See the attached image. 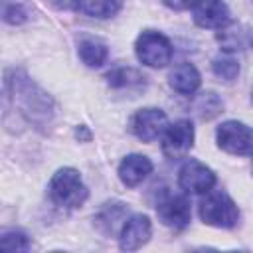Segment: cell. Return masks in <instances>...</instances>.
<instances>
[{
  "mask_svg": "<svg viewBox=\"0 0 253 253\" xmlns=\"http://www.w3.org/2000/svg\"><path fill=\"white\" fill-rule=\"evenodd\" d=\"M4 89H6V99L14 103V109L16 107L20 109L26 121L34 123L36 126H43L49 123L53 115L51 97L45 91H42L22 69L6 71Z\"/></svg>",
  "mask_w": 253,
  "mask_h": 253,
  "instance_id": "cell-1",
  "label": "cell"
},
{
  "mask_svg": "<svg viewBox=\"0 0 253 253\" xmlns=\"http://www.w3.org/2000/svg\"><path fill=\"white\" fill-rule=\"evenodd\" d=\"M47 194L51 198V202L63 210H75L81 208L89 196L87 186L81 180V174L75 168H59L47 186Z\"/></svg>",
  "mask_w": 253,
  "mask_h": 253,
  "instance_id": "cell-2",
  "label": "cell"
},
{
  "mask_svg": "<svg viewBox=\"0 0 253 253\" xmlns=\"http://www.w3.org/2000/svg\"><path fill=\"white\" fill-rule=\"evenodd\" d=\"M200 217L204 223L231 229L239 221L237 204L223 192H208V196L200 202Z\"/></svg>",
  "mask_w": 253,
  "mask_h": 253,
  "instance_id": "cell-3",
  "label": "cell"
},
{
  "mask_svg": "<svg viewBox=\"0 0 253 253\" xmlns=\"http://www.w3.org/2000/svg\"><path fill=\"white\" fill-rule=\"evenodd\" d=\"M134 53L138 61L148 67H164L170 63L174 49H172L170 40L164 34L154 32V30H144L136 38Z\"/></svg>",
  "mask_w": 253,
  "mask_h": 253,
  "instance_id": "cell-4",
  "label": "cell"
},
{
  "mask_svg": "<svg viewBox=\"0 0 253 253\" xmlns=\"http://www.w3.org/2000/svg\"><path fill=\"white\" fill-rule=\"evenodd\" d=\"M217 146L229 154L249 156L253 154V128L239 121H225L215 130Z\"/></svg>",
  "mask_w": 253,
  "mask_h": 253,
  "instance_id": "cell-5",
  "label": "cell"
},
{
  "mask_svg": "<svg viewBox=\"0 0 253 253\" xmlns=\"http://www.w3.org/2000/svg\"><path fill=\"white\" fill-rule=\"evenodd\" d=\"M215 172L200 160H186L178 172V184L186 194H208L215 186Z\"/></svg>",
  "mask_w": 253,
  "mask_h": 253,
  "instance_id": "cell-6",
  "label": "cell"
},
{
  "mask_svg": "<svg viewBox=\"0 0 253 253\" xmlns=\"http://www.w3.org/2000/svg\"><path fill=\"white\" fill-rule=\"evenodd\" d=\"M194 146V125L188 119L174 121L162 132V152L168 158H182Z\"/></svg>",
  "mask_w": 253,
  "mask_h": 253,
  "instance_id": "cell-7",
  "label": "cell"
},
{
  "mask_svg": "<svg viewBox=\"0 0 253 253\" xmlns=\"http://www.w3.org/2000/svg\"><path fill=\"white\" fill-rule=\"evenodd\" d=\"M156 213L162 225L180 231L190 223L192 211H190V200L184 194H166L156 204Z\"/></svg>",
  "mask_w": 253,
  "mask_h": 253,
  "instance_id": "cell-8",
  "label": "cell"
},
{
  "mask_svg": "<svg viewBox=\"0 0 253 253\" xmlns=\"http://www.w3.org/2000/svg\"><path fill=\"white\" fill-rule=\"evenodd\" d=\"M168 126V119H166V113L162 109H156V107H146V109H140L132 115L130 119V130L132 134L142 140V142H152L156 140L164 128Z\"/></svg>",
  "mask_w": 253,
  "mask_h": 253,
  "instance_id": "cell-9",
  "label": "cell"
},
{
  "mask_svg": "<svg viewBox=\"0 0 253 253\" xmlns=\"http://www.w3.org/2000/svg\"><path fill=\"white\" fill-rule=\"evenodd\" d=\"M150 235H152L150 217L144 213H134V215L126 217V221L121 227L119 247L123 251H136L150 239Z\"/></svg>",
  "mask_w": 253,
  "mask_h": 253,
  "instance_id": "cell-10",
  "label": "cell"
},
{
  "mask_svg": "<svg viewBox=\"0 0 253 253\" xmlns=\"http://www.w3.org/2000/svg\"><path fill=\"white\" fill-rule=\"evenodd\" d=\"M192 16L200 28H223L229 24V8L223 0H196L192 6Z\"/></svg>",
  "mask_w": 253,
  "mask_h": 253,
  "instance_id": "cell-11",
  "label": "cell"
},
{
  "mask_svg": "<svg viewBox=\"0 0 253 253\" xmlns=\"http://www.w3.org/2000/svg\"><path fill=\"white\" fill-rule=\"evenodd\" d=\"M150 172H152V162L144 154H128L119 164V178L128 188L138 186Z\"/></svg>",
  "mask_w": 253,
  "mask_h": 253,
  "instance_id": "cell-12",
  "label": "cell"
},
{
  "mask_svg": "<svg viewBox=\"0 0 253 253\" xmlns=\"http://www.w3.org/2000/svg\"><path fill=\"white\" fill-rule=\"evenodd\" d=\"M200 83H202L200 71L188 61L176 65L170 73V87L180 95H194L198 91Z\"/></svg>",
  "mask_w": 253,
  "mask_h": 253,
  "instance_id": "cell-13",
  "label": "cell"
},
{
  "mask_svg": "<svg viewBox=\"0 0 253 253\" xmlns=\"http://www.w3.org/2000/svg\"><path fill=\"white\" fill-rule=\"evenodd\" d=\"M123 6V0H71V8L89 18H111Z\"/></svg>",
  "mask_w": 253,
  "mask_h": 253,
  "instance_id": "cell-14",
  "label": "cell"
},
{
  "mask_svg": "<svg viewBox=\"0 0 253 253\" xmlns=\"http://www.w3.org/2000/svg\"><path fill=\"white\" fill-rule=\"evenodd\" d=\"M126 221V208H125V204H121V202H109V204H105L103 208H101V211H99V215H97V225L101 227V231L103 233H107V235H111V233H115V229L121 225L123 227V223Z\"/></svg>",
  "mask_w": 253,
  "mask_h": 253,
  "instance_id": "cell-15",
  "label": "cell"
},
{
  "mask_svg": "<svg viewBox=\"0 0 253 253\" xmlns=\"http://www.w3.org/2000/svg\"><path fill=\"white\" fill-rule=\"evenodd\" d=\"M79 57L87 67H101L109 57V49L101 40L85 38L79 42Z\"/></svg>",
  "mask_w": 253,
  "mask_h": 253,
  "instance_id": "cell-16",
  "label": "cell"
},
{
  "mask_svg": "<svg viewBox=\"0 0 253 253\" xmlns=\"http://www.w3.org/2000/svg\"><path fill=\"white\" fill-rule=\"evenodd\" d=\"M144 75L132 67H117L107 73V83L113 89H140L144 85Z\"/></svg>",
  "mask_w": 253,
  "mask_h": 253,
  "instance_id": "cell-17",
  "label": "cell"
},
{
  "mask_svg": "<svg viewBox=\"0 0 253 253\" xmlns=\"http://www.w3.org/2000/svg\"><path fill=\"white\" fill-rule=\"evenodd\" d=\"M223 111V101L213 93V91H206V93H200L196 99H194V113L204 119V121H210L213 119L215 115H219Z\"/></svg>",
  "mask_w": 253,
  "mask_h": 253,
  "instance_id": "cell-18",
  "label": "cell"
},
{
  "mask_svg": "<svg viewBox=\"0 0 253 253\" xmlns=\"http://www.w3.org/2000/svg\"><path fill=\"white\" fill-rule=\"evenodd\" d=\"M211 69H213L215 77H219L223 81H233L239 75V61L229 51H225V53H219L217 57H213Z\"/></svg>",
  "mask_w": 253,
  "mask_h": 253,
  "instance_id": "cell-19",
  "label": "cell"
},
{
  "mask_svg": "<svg viewBox=\"0 0 253 253\" xmlns=\"http://www.w3.org/2000/svg\"><path fill=\"white\" fill-rule=\"evenodd\" d=\"M0 247L4 251H28L30 249V239L22 231H6L0 237Z\"/></svg>",
  "mask_w": 253,
  "mask_h": 253,
  "instance_id": "cell-20",
  "label": "cell"
},
{
  "mask_svg": "<svg viewBox=\"0 0 253 253\" xmlns=\"http://www.w3.org/2000/svg\"><path fill=\"white\" fill-rule=\"evenodd\" d=\"M217 42L221 43V47H223L225 51L231 53V51L239 49V45H241V34H239V30H237L233 24H225L223 28H219Z\"/></svg>",
  "mask_w": 253,
  "mask_h": 253,
  "instance_id": "cell-21",
  "label": "cell"
},
{
  "mask_svg": "<svg viewBox=\"0 0 253 253\" xmlns=\"http://www.w3.org/2000/svg\"><path fill=\"white\" fill-rule=\"evenodd\" d=\"M4 22L6 24H22L26 22V10L20 4H12V2H4V10H2Z\"/></svg>",
  "mask_w": 253,
  "mask_h": 253,
  "instance_id": "cell-22",
  "label": "cell"
},
{
  "mask_svg": "<svg viewBox=\"0 0 253 253\" xmlns=\"http://www.w3.org/2000/svg\"><path fill=\"white\" fill-rule=\"evenodd\" d=\"M194 2H196V0H162L164 6H168L170 10H176V12H184V10L192 8Z\"/></svg>",
  "mask_w": 253,
  "mask_h": 253,
  "instance_id": "cell-23",
  "label": "cell"
},
{
  "mask_svg": "<svg viewBox=\"0 0 253 253\" xmlns=\"http://www.w3.org/2000/svg\"><path fill=\"white\" fill-rule=\"evenodd\" d=\"M75 136H77V138H85V140H89V138H91V134L87 132L85 125H81V126H79V128L75 130Z\"/></svg>",
  "mask_w": 253,
  "mask_h": 253,
  "instance_id": "cell-24",
  "label": "cell"
},
{
  "mask_svg": "<svg viewBox=\"0 0 253 253\" xmlns=\"http://www.w3.org/2000/svg\"><path fill=\"white\" fill-rule=\"evenodd\" d=\"M249 43H251V47H253V34H251V38H249Z\"/></svg>",
  "mask_w": 253,
  "mask_h": 253,
  "instance_id": "cell-25",
  "label": "cell"
}]
</instances>
